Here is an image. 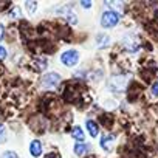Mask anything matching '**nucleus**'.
Returning a JSON list of instances; mask_svg holds the SVG:
<instances>
[{"mask_svg":"<svg viewBox=\"0 0 158 158\" xmlns=\"http://www.w3.org/2000/svg\"><path fill=\"white\" fill-rule=\"evenodd\" d=\"M60 62L67 67H73L79 62V53L76 50H67L60 54Z\"/></svg>","mask_w":158,"mask_h":158,"instance_id":"f257e3e1","label":"nucleus"},{"mask_svg":"<svg viewBox=\"0 0 158 158\" xmlns=\"http://www.w3.org/2000/svg\"><path fill=\"white\" fill-rule=\"evenodd\" d=\"M119 22V14H118V11H106L104 14H102V19H101V23H102V27H106V28H112V27H115L116 23Z\"/></svg>","mask_w":158,"mask_h":158,"instance_id":"f03ea898","label":"nucleus"},{"mask_svg":"<svg viewBox=\"0 0 158 158\" xmlns=\"http://www.w3.org/2000/svg\"><path fill=\"white\" fill-rule=\"evenodd\" d=\"M59 82H60V76L57 73H48V74H44V77H42L44 89H54Z\"/></svg>","mask_w":158,"mask_h":158,"instance_id":"7ed1b4c3","label":"nucleus"},{"mask_svg":"<svg viewBox=\"0 0 158 158\" xmlns=\"http://www.w3.org/2000/svg\"><path fill=\"white\" fill-rule=\"evenodd\" d=\"M30 152H31L33 156H40V155H42V144H40V141H37V139L31 141Z\"/></svg>","mask_w":158,"mask_h":158,"instance_id":"20e7f679","label":"nucleus"},{"mask_svg":"<svg viewBox=\"0 0 158 158\" xmlns=\"http://www.w3.org/2000/svg\"><path fill=\"white\" fill-rule=\"evenodd\" d=\"M87 129H89V132H90V135L92 136H98V133H99V127H98V124L95 123V121H92V119H89L87 121Z\"/></svg>","mask_w":158,"mask_h":158,"instance_id":"39448f33","label":"nucleus"},{"mask_svg":"<svg viewBox=\"0 0 158 158\" xmlns=\"http://www.w3.org/2000/svg\"><path fill=\"white\" fill-rule=\"evenodd\" d=\"M113 139H115L113 135H106V136H102V138H101V147L106 149V150H109V149H110V144L113 143Z\"/></svg>","mask_w":158,"mask_h":158,"instance_id":"423d86ee","label":"nucleus"},{"mask_svg":"<svg viewBox=\"0 0 158 158\" xmlns=\"http://www.w3.org/2000/svg\"><path fill=\"white\" fill-rule=\"evenodd\" d=\"M71 136H73L74 139H77V141H84V138H85L81 127H74V129L71 130Z\"/></svg>","mask_w":158,"mask_h":158,"instance_id":"0eeeda50","label":"nucleus"},{"mask_svg":"<svg viewBox=\"0 0 158 158\" xmlns=\"http://www.w3.org/2000/svg\"><path fill=\"white\" fill-rule=\"evenodd\" d=\"M87 152V144H82V143H77L74 146V153L76 155H84Z\"/></svg>","mask_w":158,"mask_h":158,"instance_id":"6e6552de","label":"nucleus"},{"mask_svg":"<svg viewBox=\"0 0 158 158\" xmlns=\"http://www.w3.org/2000/svg\"><path fill=\"white\" fill-rule=\"evenodd\" d=\"M109 42H110V39H109V37H107L106 34H101V36H99V37L96 39V44H98L99 47H106V45H107Z\"/></svg>","mask_w":158,"mask_h":158,"instance_id":"1a4fd4ad","label":"nucleus"},{"mask_svg":"<svg viewBox=\"0 0 158 158\" xmlns=\"http://www.w3.org/2000/svg\"><path fill=\"white\" fill-rule=\"evenodd\" d=\"M25 6H27L28 13H30V14H33V13H36L37 3H36V2H27V3H25Z\"/></svg>","mask_w":158,"mask_h":158,"instance_id":"9d476101","label":"nucleus"},{"mask_svg":"<svg viewBox=\"0 0 158 158\" xmlns=\"http://www.w3.org/2000/svg\"><path fill=\"white\" fill-rule=\"evenodd\" d=\"M106 5L110 6V8H118V10H121V11H123V8H124V5H123L121 2H106Z\"/></svg>","mask_w":158,"mask_h":158,"instance_id":"9b49d317","label":"nucleus"},{"mask_svg":"<svg viewBox=\"0 0 158 158\" xmlns=\"http://www.w3.org/2000/svg\"><path fill=\"white\" fill-rule=\"evenodd\" d=\"M65 17H67V20H68V23H71V25H74L76 22H77V19H76V16L71 13V11H68L67 14H65Z\"/></svg>","mask_w":158,"mask_h":158,"instance_id":"f8f14e48","label":"nucleus"},{"mask_svg":"<svg viewBox=\"0 0 158 158\" xmlns=\"http://www.w3.org/2000/svg\"><path fill=\"white\" fill-rule=\"evenodd\" d=\"M0 158H17V153L16 152H11V150H8V152H5Z\"/></svg>","mask_w":158,"mask_h":158,"instance_id":"ddd939ff","label":"nucleus"},{"mask_svg":"<svg viewBox=\"0 0 158 158\" xmlns=\"http://www.w3.org/2000/svg\"><path fill=\"white\" fill-rule=\"evenodd\" d=\"M36 62H37V68H39V70H44V68L47 67V60H45V59H37Z\"/></svg>","mask_w":158,"mask_h":158,"instance_id":"4468645a","label":"nucleus"},{"mask_svg":"<svg viewBox=\"0 0 158 158\" xmlns=\"http://www.w3.org/2000/svg\"><path fill=\"white\" fill-rule=\"evenodd\" d=\"M6 57V48L0 45V60H3Z\"/></svg>","mask_w":158,"mask_h":158,"instance_id":"2eb2a0df","label":"nucleus"},{"mask_svg":"<svg viewBox=\"0 0 158 158\" xmlns=\"http://www.w3.org/2000/svg\"><path fill=\"white\" fill-rule=\"evenodd\" d=\"M152 95H155V96H158V81L153 84V87H152Z\"/></svg>","mask_w":158,"mask_h":158,"instance_id":"dca6fc26","label":"nucleus"},{"mask_svg":"<svg viewBox=\"0 0 158 158\" xmlns=\"http://www.w3.org/2000/svg\"><path fill=\"white\" fill-rule=\"evenodd\" d=\"M81 5H82V8H90L92 6V2H89V0H82Z\"/></svg>","mask_w":158,"mask_h":158,"instance_id":"f3484780","label":"nucleus"},{"mask_svg":"<svg viewBox=\"0 0 158 158\" xmlns=\"http://www.w3.org/2000/svg\"><path fill=\"white\" fill-rule=\"evenodd\" d=\"M3 37H5V27L0 23V40H2Z\"/></svg>","mask_w":158,"mask_h":158,"instance_id":"a211bd4d","label":"nucleus"},{"mask_svg":"<svg viewBox=\"0 0 158 158\" xmlns=\"http://www.w3.org/2000/svg\"><path fill=\"white\" fill-rule=\"evenodd\" d=\"M0 136H5V126L0 124Z\"/></svg>","mask_w":158,"mask_h":158,"instance_id":"6ab92c4d","label":"nucleus"},{"mask_svg":"<svg viewBox=\"0 0 158 158\" xmlns=\"http://www.w3.org/2000/svg\"><path fill=\"white\" fill-rule=\"evenodd\" d=\"M13 13H14V14H13V17H19V16H20V10H19V8H16Z\"/></svg>","mask_w":158,"mask_h":158,"instance_id":"aec40b11","label":"nucleus"}]
</instances>
